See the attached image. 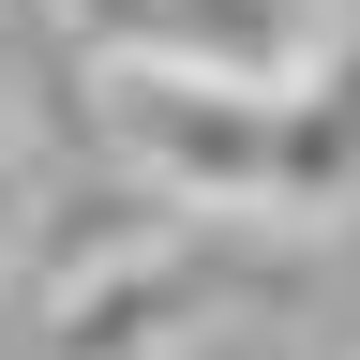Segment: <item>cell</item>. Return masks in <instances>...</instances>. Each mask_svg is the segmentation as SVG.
<instances>
[{"instance_id": "obj_1", "label": "cell", "mask_w": 360, "mask_h": 360, "mask_svg": "<svg viewBox=\"0 0 360 360\" xmlns=\"http://www.w3.org/2000/svg\"><path fill=\"white\" fill-rule=\"evenodd\" d=\"M90 120H105L120 180H150V195H180V210L300 225L285 210V90L180 75V60H90Z\"/></svg>"}, {"instance_id": "obj_2", "label": "cell", "mask_w": 360, "mask_h": 360, "mask_svg": "<svg viewBox=\"0 0 360 360\" xmlns=\"http://www.w3.org/2000/svg\"><path fill=\"white\" fill-rule=\"evenodd\" d=\"M90 60H180V75H240L285 90L345 45V0H60Z\"/></svg>"}, {"instance_id": "obj_3", "label": "cell", "mask_w": 360, "mask_h": 360, "mask_svg": "<svg viewBox=\"0 0 360 360\" xmlns=\"http://www.w3.org/2000/svg\"><path fill=\"white\" fill-rule=\"evenodd\" d=\"M30 225H45V180H30L15 150H0V240H30Z\"/></svg>"}]
</instances>
